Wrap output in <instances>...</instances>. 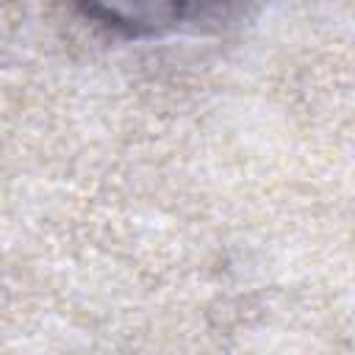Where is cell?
Masks as SVG:
<instances>
[{
	"label": "cell",
	"mask_w": 355,
	"mask_h": 355,
	"mask_svg": "<svg viewBox=\"0 0 355 355\" xmlns=\"http://www.w3.org/2000/svg\"><path fill=\"white\" fill-rule=\"evenodd\" d=\"M86 19L125 39L172 36L211 19L227 0H69Z\"/></svg>",
	"instance_id": "obj_1"
}]
</instances>
